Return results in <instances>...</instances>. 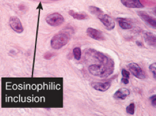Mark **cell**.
<instances>
[{"mask_svg":"<svg viewBox=\"0 0 156 116\" xmlns=\"http://www.w3.org/2000/svg\"><path fill=\"white\" fill-rule=\"evenodd\" d=\"M9 25L12 29L18 34L24 31V28L20 19L16 16H12L9 19Z\"/></svg>","mask_w":156,"mask_h":116,"instance_id":"cell-4","label":"cell"},{"mask_svg":"<svg viewBox=\"0 0 156 116\" xmlns=\"http://www.w3.org/2000/svg\"><path fill=\"white\" fill-rule=\"evenodd\" d=\"M46 21L51 26L57 27L64 22V19L61 15L58 12H55V13L48 15L46 18Z\"/></svg>","mask_w":156,"mask_h":116,"instance_id":"cell-2","label":"cell"},{"mask_svg":"<svg viewBox=\"0 0 156 116\" xmlns=\"http://www.w3.org/2000/svg\"><path fill=\"white\" fill-rule=\"evenodd\" d=\"M89 11L90 12H91V14L96 16L98 18L102 14H104L103 11L101 9H99V8L95 7V6H93L89 7Z\"/></svg>","mask_w":156,"mask_h":116,"instance_id":"cell-14","label":"cell"},{"mask_svg":"<svg viewBox=\"0 0 156 116\" xmlns=\"http://www.w3.org/2000/svg\"><path fill=\"white\" fill-rule=\"evenodd\" d=\"M122 78L129 79V78H130V72L126 70L122 69Z\"/></svg>","mask_w":156,"mask_h":116,"instance_id":"cell-18","label":"cell"},{"mask_svg":"<svg viewBox=\"0 0 156 116\" xmlns=\"http://www.w3.org/2000/svg\"><path fill=\"white\" fill-rule=\"evenodd\" d=\"M69 15L71 16H72L74 19H76L77 20H84V19H88V15H84V14L78 13V12H75L73 10L69 11Z\"/></svg>","mask_w":156,"mask_h":116,"instance_id":"cell-13","label":"cell"},{"mask_svg":"<svg viewBox=\"0 0 156 116\" xmlns=\"http://www.w3.org/2000/svg\"><path fill=\"white\" fill-rule=\"evenodd\" d=\"M86 33L89 37L96 41H105L106 38L102 32L98 29L93 28H89L86 31Z\"/></svg>","mask_w":156,"mask_h":116,"instance_id":"cell-6","label":"cell"},{"mask_svg":"<svg viewBox=\"0 0 156 116\" xmlns=\"http://www.w3.org/2000/svg\"><path fill=\"white\" fill-rule=\"evenodd\" d=\"M127 67L131 73L138 79L143 80L146 78V74L142 68L136 63H129Z\"/></svg>","mask_w":156,"mask_h":116,"instance_id":"cell-3","label":"cell"},{"mask_svg":"<svg viewBox=\"0 0 156 116\" xmlns=\"http://www.w3.org/2000/svg\"><path fill=\"white\" fill-rule=\"evenodd\" d=\"M136 43H137V45H138V46H142V42H141L137 41V42H136Z\"/></svg>","mask_w":156,"mask_h":116,"instance_id":"cell-22","label":"cell"},{"mask_svg":"<svg viewBox=\"0 0 156 116\" xmlns=\"http://www.w3.org/2000/svg\"><path fill=\"white\" fill-rule=\"evenodd\" d=\"M129 94H130V91L129 89L126 88H121V89H119L118 91L114 93V97L115 99L124 100L128 96H129Z\"/></svg>","mask_w":156,"mask_h":116,"instance_id":"cell-11","label":"cell"},{"mask_svg":"<svg viewBox=\"0 0 156 116\" xmlns=\"http://www.w3.org/2000/svg\"><path fill=\"white\" fill-rule=\"evenodd\" d=\"M155 99H156V96L155 94L154 95H152L150 98H149V100L151 102L152 105L154 106V107H155V104H156V102H155Z\"/></svg>","mask_w":156,"mask_h":116,"instance_id":"cell-20","label":"cell"},{"mask_svg":"<svg viewBox=\"0 0 156 116\" xmlns=\"http://www.w3.org/2000/svg\"><path fill=\"white\" fill-rule=\"evenodd\" d=\"M81 49L80 47H75L73 49V55L76 60H80L81 58Z\"/></svg>","mask_w":156,"mask_h":116,"instance_id":"cell-15","label":"cell"},{"mask_svg":"<svg viewBox=\"0 0 156 116\" xmlns=\"http://www.w3.org/2000/svg\"><path fill=\"white\" fill-rule=\"evenodd\" d=\"M137 14L143 20L147 22L149 25H151V26L153 28H155V25H156V22H155V19L151 16L149 15H148L146 12L145 11H140L137 12Z\"/></svg>","mask_w":156,"mask_h":116,"instance_id":"cell-8","label":"cell"},{"mask_svg":"<svg viewBox=\"0 0 156 116\" xmlns=\"http://www.w3.org/2000/svg\"><path fill=\"white\" fill-rule=\"evenodd\" d=\"M126 112L127 114L133 115L135 112V104L134 103H131L126 108Z\"/></svg>","mask_w":156,"mask_h":116,"instance_id":"cell-16","label":"cell"},{"mask_svg":"<svg viewBox=\"0 0 156 116\" xmlns=\"http://www.w3.org/2000/svg\"><path fill=\"white\" fill-rule=\"evenodd\" d=\"M116 20L118 21L119 26L122 29H124V30L131 29L133 27L131 21L129 19H127L126 18H117Z\"/></svg>","mask_w":156,"mask_h":116,"instance_id":"cell-10","label":"cell"},{"mask_svg":"<svg viewBox=\"0 0 156 116\" xmlns=\"http://www.w3.org/2000/svg\"><path fill=\"white\" fill-rule=\"evenodd\" d=\"M155 68H156V63H152L149 66V70H151V71L152 72L154 78L155 79V75H156V72H155Z\"/></svg>","mask_w":156,"mask_h":116,"instance_id":"cell-17","label":"cell"},{"mask_svg":"<svg viewBox=\"0 0 156 116\" xmlns=\"http://www.w3.org/2000/svg\"><path fill=\"white\" fill-rule=\"evenodd\" d=\"M121 81H122V82L124 84H125V85H127V84H129V79L125 78H122V80H121Z\"/></svg>","mask_w":156,"mask_h":116,"instance_id":"cell-21","label":"cell"},{"mask_svg":"<svg viewBox=\"0 0 156 116\" xmlns=\"http://www.w3.org/2000/svg\"><path fill=\"white\" fill-rule=\"evenodd\" d=\"M98 18L101 21V22L108 30L111 31L114 29L115 28V22L113 19L109 15L102 14Z\"/></svg>","mask_w":156,"mask_h":116,"instance_id":"cell-5","label":"cell"},{"mask_svg":"<svg viewBox=\"0 0 156 116\" xmlns=\"http://www.w3.org/2000/svg\"><path fill=\"white\" fill-rule=\"evenodd\" d=\"M69 42V37L67 34L59 33L53 37L51 40V46L55 50H59Z\"/></svg>","mask_w":156,"mask_h":116,"instance_id":"cell-1","label":"cell"},{"mask_svg":"<svg viewBox=\"0 0 156 116\" xmlns=\"http://www.w3.org/2000/svg\"><path fill=\"white\" fill-rule=\"evenodd\" d=\"M122 4L129 8H143V5L140 0H121Z\"/></svg>","mask_w":156,"mask_h":116,"instance_id":"cell-7","label":"cell"},{"mask_svg":"<svg viewBox=\"0 0 156 116\" xmlns=\"http://www.w3.org/2000/svg\"><path fill=\"white\" fill-rule=\"evenodd\" d=\"M54 55H55V54H54V53L49 52V51H48V52H46V53L44 54V58L46 60H49V59H51L52 57H53Z\"/></svg>","mask_w":156,"mask_h":116,"instance_id":"cell-19","label":"cell"},{"mask_svg":"<svg viewBox=\"0 0 156 116\" xmlns=\"http://www.w3.org/2000/svg\"><path fill=\"white\" fill-rule=\"evenodd\" d=\"M144 39L146 42L149 45L153 47H155L156 37L155 35L150 32H146L144 33Z\"/></svg>","mask_w":156,"mask_h":116,"instance_id":"cell-12","label":"cell"},{"mask_svg":"<svg viewBox=\"0 0 156 116\" xmlns=\"http://www.w3.org/2000/svg\"><path fill=\"white\" fill-rule=\"evenodd\" d=\"M111 83L107 82H94L91 83V86L94 89L99 91H106L111 87Z\"/></svg>","mask_w":156,"mask_h":116,"instance_id":"cell-9","label":"cell"},{"mask_svg":"<svg viewBox=\"0 0 156 116\" xmlns=\"http://www.w3.org/2000/svg\"><path fill=\"white\" fill-rule=\"evenodd\" d=\"M55 1H58V0H55Z\"/></svg>","mask_w":156,"mask_h":116,"instance_id":"cell-23","label":"cell"}]
</instances>
